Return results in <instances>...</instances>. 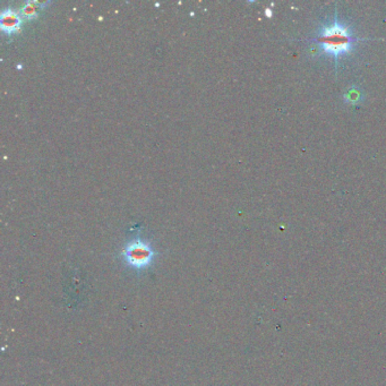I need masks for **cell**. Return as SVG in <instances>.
Returning a JSON list of instances; mask_svg holds the SVG:
<instances>
[{"label": "cell", "mask_w": 386, "mask_h": 386, "mask_svg": "<svg viewBox=\"0 0 386 386\" xmlns=\"http://www.w3.org/2000/svg\"><path fill=\"white\" fill-rule=\"evenodd\" d=\"M266 15H269V16H271V15H272V13H271V11H270V8H267V9H266Z\"/></svg>", "instance_id": "8992f818"}, {"label": "cell", "mask_w": 386, "mask_h": 386, "mask_svg": "<svg viewBox=\"0 0 386 386\" xmlns=\"http://www.w3.org/2000/svg\"><path fill=\"white\" fill-rule=\"evenodd\" d=\"M363 91L358 88L357 86H352L349 88L348 92L344 95V101L350 103V105H356V103L360 102L363 100Z\"/></svg>", "instance_id": "5b68a950"}, {"label": "cell", "mask_w": 386, "mask_h": 386, "mask_svg": "<svg viewBox=\"0 0 386 386\" xmlns=\"http://www.w3.org/2000/svg\"><path fill=\"white\" fill-rule=\"evenodd\" d=\"M368 40L369 39L367 38L355 37L351 28L341 23L338 16V11H335L332 22L321 25L316 36L309 39L310 42L317 44L320 52L334 57L335 72H338L340 59L352 51L356 42Z\"/></svg>", "instance_id": "6da1fadb"}, {"label": "cell", "mask_w": 386, "mask_h": 386, "mask_svg": "<svg viewBox=\"0 0 386 386\" xmlns=\"http://www.w3.org/2000/svg\"><path fill=\"white\" fill-rule=\"evenodd\" d=\"M22 23V15L16 9H14L13 7H6L2 11V14H0V27L7 36H12V34L19 32Z\"/></svg>", "instance_id": "3957f363"}, {"label": "cell", "mask_w": 386, "mask_h": 386, "mask_svg": "<svg viewBox=\"0 0 386 386\" xmlns=\"http://www.w3.org/2000/svg\"><path fill=\"white\" fill-rule=\"evenodd\" d=\"M156 255L157 253L150 242L140 237L128 241L121 251L122 260L125 261L126 265L138 271L151 266Z\"/></svg>", "instance_id": "7a4b0ae2"}, {"label": "cell", "mask_w": 386, "mask_h": 386, "mask_svg": "<svg viewBox=\"0 0 386 386\" xmlns=\"http://www.w3.org/2000/svg\"><path fill=\"white\" fill-rule=\"evenodd\" d=\"M50 4V2H25L23 4V6L19 9V13H21L22 17L27 18V19H33L38 17L39 11L42 9L43 7H46L47 5Z\"/></svg>", "instance_id": "277c9868"}]
</instances>
